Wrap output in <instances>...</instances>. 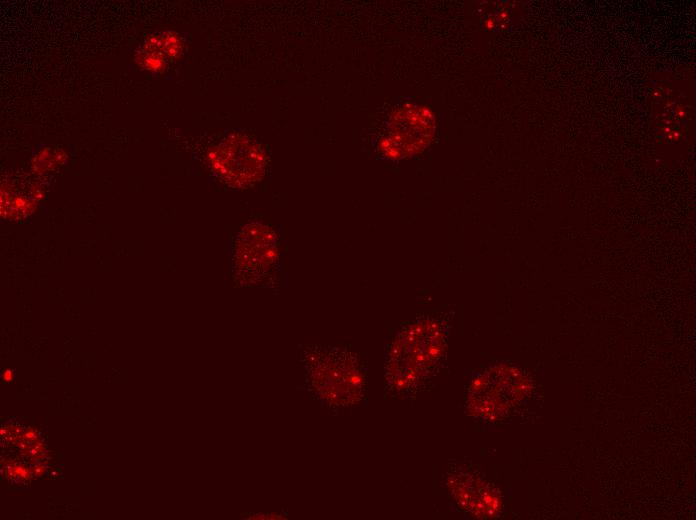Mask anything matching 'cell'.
Listing matches in <instances>:
<instances>
[{"label":"cell","instance_id":"cell-2","mask_svg":"<svg viewBox=\"0 0 696 520\" xmlns=\"http://www.w3.org/2000/svg\"><path fill=\"white\" fill-rule=\"evenodd\" d=\"M212 159L220 176L234 187L245 188L259 181L266 167V155L261 146L240 134L221 143Z\"/></svg>","mask_w":696,"mask_h":520},{"label":"cell","instance_id":"cell-4","mask_svg":"<svg viewBox=\"0 0 696 520\" xmlns=\"http://www.w3.org/2000/svg\"><path fill=\"white\" fill-rule=\"evenodd\" d=\"M433 131L434 116L429 110L419 105H406L391 117L381 149L391 158L408 156L426 146Z\"/></svg>","mask_w":696,"mask_h":520},{"label":"cell","instance_id":"cell-1","mask_svg":"<svg viewBox=\"0 0 696 520\" xmlns=\"http://www.w3.org/2000/svg\"><path fill=\"white\" fill-rule=\"evenodd\" d=\"M304 390L333 414L360 410L367 398L366 373L352 353L331 346H308L300 355Z\"/></svg>","mask_w":696,"mask_h":520},{"label":"cell","instance_id":"cell-3","mask_svg":"<svg viewBox=\"0 0 696 520\" xmlns=\"http://www.w3.org/2000/svg\"><path fill=\"white\" fill-rule=\"evenodd\" d=\"M234 254L235 265L246 283H253L265 277L278 263V238L269 226L261 222L248 223L236 239Z\"/></svg>","mask_w":696,"mask_h":520}]
</instances>
